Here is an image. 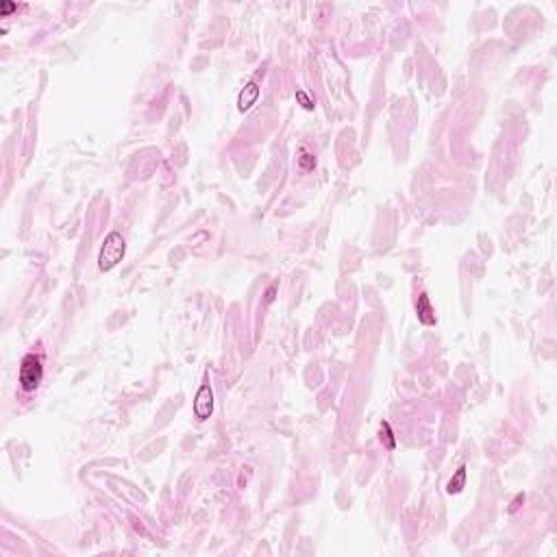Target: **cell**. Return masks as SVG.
<instances>
[{"instance_id":"cell-12","label":"cell","mask_w":557,"mask_h":557,"mask_svg":"<svg viewBox=\"0 0 557 557\" xmlns=\"http://www.w3.org/2000/svg\"><path fill=\"white\" fill-rule=\"evenodd\" d=\"M272 294H275V287H270V289H268V296H266V302H270V300H272Z\"/></svg>"},{"instance_id":"cell-10","label":"cell","mask_w":557,"mask_h":557,"mask_svg":"<svg viewBox=\"0 0 557 557\" xmlns=\"http://www.w3.org/2000/svg\"><path fill=\"white\" fill-rule=\"evenodd\" d=\"M17 9V4H13V2H0V15H9L11 11H15Z\"/></svg>"},{"instance_id":"cell-11","label":"cell","mask_w":557,"mask_h":557,"mask_svg":"<svg viewBox=\"0 0 557 557\" xmlns=\"http://www.w3.org/2000/svg\"><path fill=\"white\" fill-rule=\"evenodd\" d=\"M520 501H523V496H518V499L514 501V505H512V512H516V510H518V503H520Z\"/></svg>"},{"instance_id":"cell-3","label":"cell","mask_w":557,"mask_h":557,"mask_svg":"<svg viewBox=\"0 0 557 557\" xmlns=\"http://www.w3.org/2000/svg\"><path fill=\"white\" fill-rule=\"evenodd\" d=\"M211 414H214V390H211V385L205 383L194 398V416L198 420H207Z\"/></svg>"},{"instance_id":"cell-5","label":"cell","mask_w":557,"mask_h":557,"mask_svg":"<svg viewBox=\"0 0 557 557\" xmlns=\"http://www.w3.org/2000/svg\"><path fill=\"white\" fill-rule=\"evenodd\" d=\"M416 311H418V320H420L422 324H435V313H433L431 300H429L427 294H420V296H418Z\"/></svg>"},{"instance_id":"cell-1","label":"cell","mask_w":557,"mask_h":557,"mask_svg":"<svg viewBox=\"0 0 557 557\" xmlns=\"http://www.w3.org/2000/svg\"><path fill=\"white\" fill-rule=\"evenodd\" d=\"M124 253H126V242H124V238H122V235H120L118 231H111V233H109L107 238H105V242H102V248H100V253H98V268H100L102 272L113 270L120 262H122Z\"/></svg>"},{"instance_id":"cell-7","label":"cell","mask_w":557,"mask_h":557,"mask_svg":"<svg viewBox=\"0 0 557 557\" xmlns=\"http://www.w3.org/2000/svg\"><path fill=\"white\" fill-rule=\"evenodd\" d=\"M381 442H383L387 449H394V446H396L394 435H392V429H390V425H387V422H383V425H381Z\"/></svg>"},{"instance_id":"cell-2","label":"cell","mask_w":557,"mask_h":557,"mask_svg":"<svg viewBox=\"0 0 557 557\" xmlns=\"http://www.w3.org/2000/svg\"><path fill=\"white\" fill-rule=\"evenodd\" d=\"M20 387L22 392H35L44 379V366H41V359L37 355H26L20 364Z\"/></svg>"},{"instance_id":"cell-4","label":"cell","mask_w":557,"mask_h":557,"mask_svg":"<svg viewBox=\"0 0 557 557\" xmlns=\"http://www.w3.org/2000/svg\"><path fill=\"white\" fill-rule=\"evenodd\" d=\"M257 98H259L257 83H248V85L242 89L240 96H238V109H240V111H248V109L257 102Z\"/></svg>"},{"instance_id":"cell-9","label":"cell","mask_w":557,"mask_h":557,"mask_svg":"<svg viewBox=\"0 0 557 557\" xmlns=\"http://www.w3.org/2000/svg\"><path fill=\"white\" fill-rule=\"evenodd\" d=\"M296 100H298L300 105H302V109H307V111H311V109H313V100H311L305 92H302V89H298V92H296Z\"/></svg>"},{"instance_id":"cell-8","label":"cell","mask_w":557,"mask_h":557,"mask_svg":"<svg viewBox=\"0 0 557 557\" xmlns=\"http://www.w3.org/2000/svg\"><path fill=\"white\" fill-rule=\"evenodd\" d=\"M298 163H300V168H302V170H311V168L316 166V159H313V155H309L307 150H300Z\"/></svg>"},{"instance_id":"cell-6","label":"cell","mask_w":557,"mask_h":557,"mask_svg":"<svg viewBox=\"0 0 557 557\" xmlns=\"http://www.w3.org/2000/svg\"><path fill=\"white\" fill-rule=\"evenodd\" d=\"M464 488H466V466H462V468L455 472V477L449 481L446 490H449V494H459Z\"/></svg>"}]
</instances>
